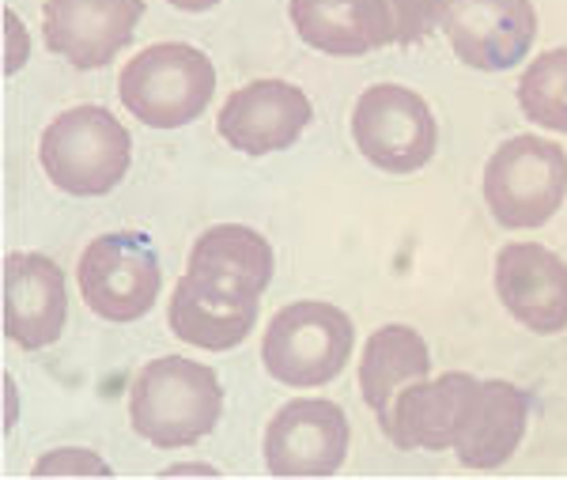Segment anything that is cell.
<instances>
[{"label": "cell", "mask_w": 567, "mask_h": 480, "mask_svg": "<svg viewBox=\"0 0 567 480\" xmlns=\"http://www.w3.org/2000/svg\"><path fill=\"white\" fill-rule=\"evenodd\" d=\"M167 4L182 8V12H208V8H216L219 0H167Z\"/></svg>", "instance_id": "cb8c5ba5"}, {"label": "cell", "mask_w": 567, "mask_h": 480, "mask_svg": "<svg viewBox=\"0 0 567 480\" xmlns=\"http://www.w3.org/2000/svg\"><path fill=\"white\" fill-rule=\"evenodd\" d=\"M65 273L45 254L4 257V334L12 345L39 353L65 329Z\"/></svg>", "instance_id": "5bb4252c"}, {"label": "cell", "mask_w": 567, "mask_h": 480, "mask_svg": "<svg viewBox=\"0 0 567 480\" xmlns=\"http://www.w3.org/2000/svg\"><path fill=\"white\" fill-rule=\"evenodd\" d=\"M484 201L511 231L548 224L567 201V152L534 133L511 136L484 167Z\"/></svg>", "instance_id": "5b68a950"}, {"label": "cell", "mask_w": 567, "mask_h": 480, "mask_svg": "<svg viewBox=\"0 0 567 480\" xmlns=\"http://www.w3.org/2000/svg\"><path fill=\"white\" fill-rule=\"evenodd\" d=\"M518 106L534 125L567 133V50H545L518 80Z\"/></svg>", "instance_id": "ffe728a7"}, {"label": "cell", "mask_w": 567, "mask_h": 480, "mask_svg": "<svg viewBox=\"0 0 567 480\" xmlns=\"http://www.w3.org/2000/svg\"><path fill=\"white\" fill-rule=\"evenodd\" d=\"M310 99L288 80H254L239 91H231L224 106H219L216 129L235 152L243 155H269L284 152L307 133Z\"/></svg>", "instance_id": "7c38bea8"}, {"label": "cell", "mask_w": 567, "mask_h": 480, "mask_svg": "<svg viewBox=\"0 0 567 480\" xmlns=\"http://www.w3.org/2000/svg\"><path fill=\"white\" fill-rule=\"evenodd\" d=\"M352 141L360 155L386 174H413L427 167L439 144L435 114L413 88L371 84L355 99Z\"/></svg>", "instance_id": "52a82bcc"}, {"label": "cell", "mask_w": 567, "mask_h": 480, "mask_svg": "<svg viewBox=\"0 0 567 480\" xmlns=\"http://www.w3.org/2000/svg\"><path fill=\"white\" fill-rule=\"evenodd\" d=\"M45 178L72 197H103L133 160L130 129L103 106H72L45 125L39 141Z\"/></svg>", "instance_id": "7a4b0ae2"}, {"label": "cell", "mask_w": 567, "mask_h": 480, "mask_svg": "<svg viewBox=\"0 0 567 480\" xmlns=\"http://www.w3.org/2000/svg\"><path fill=\"white\" fill-rule=\"evenodd\" d=\"M167 473H216L213 466H171Z\"/></svg>", "instance_id": "d4e9b609"}, {"label": "cell", "mask_w": 567, "mask_h": 480, "mask_svg": "<svg viewBox=\"0 0 567 480\" xmlns=\"http://www.w3.org/2000/svg\"><path fill=\"white\" fill-rule=\"evenodd\" d=\"M349 417L326 397H296L265 428V466L277 477H329L349 455Z\"/></svg>", "instance_id": "ba28073f"}, {"label": "cell", "mask_w": 567, "mask_h": 480, "mask_svg": "<svg viewBox=\"0 0 567 480\" xmlns=\"http://www.w3.org/2000/svg\"><path fill=\"white\" fill-rule=\"evenodd\" d=\"M4 20H8V42H12V45H8V64H4V69H8V76H12V72L27 61V31H20L16 12H8Z\"/></svg>", "instance_id": "603a6c76"}, {"label": "cell", "mask_w": 567, "mask_h": 480, "mask_svg": "<svg viewBox=\"0 0 567 480\" xmlns=\"http://www.w3.org/2000/svg\"><path fill=\"white\" fill-rule=\"evenodd\" d=\"M529 420V397L515 382L488 378L470 397L462 431L454 439V455L465 469H496L518 450Z\"/></svg>", "instance_id": "2e32d148"}, {"label": "cell", "mask_w": 567, "mask_h": 480, "mask_svg": "<svg viewBox=\"0 0 567 480\" xmlns=\"http://www.w3.org/2000/svg\"><path fill=\"white\" fill-rule=\"evenodd\" d=\"M167 321L175 329V337H182L186 345L208 348V353H227V348L243 345L250 337L254 321H258V307H227V303L205 299L186 280H178Z\"/></svg>", "instance_id": "d6986e66"}, {"label": "cell", "mask_w": 567, "mask_h": 480, "mask_svg": "<svg viewBox=\"0 0 567 480\" xmlns=\"http://www.w3.org/2000/svg\"><path fill=\"white\" fill-rule=\"evenodd\" d=\"M443 31L462 64L477 72L515 69L537 39L529 0H451Z\"/></svg>", "instance_id": "30bf717a"}, {"label": "cell", "mask_w": 567, "mask_h": 480, "mask_svg": "<svg viewBox=\"0 0 567 480\" xmlns=\"http://www.w3.org/2000/svg\"><path fill=\"white\" fill-rule=\"evenodd\" d=\"M427 375H432V353L413 326L374 329L360 356V394L379 417V428L390 420L393 401Z\"/></svg>", "instance_id": "ac0fdd59"}, {"label": "cell", "mask_w": 567, "mask_h": 480, "mask_svg": "<svg viewBox=\"0 0 567 480\" xmlns=\"http://www.w3.org/2000/svg\"><path fill=\"white\" fill-rule=\"evenodd\" d=\"M382 4H386L393 23V45H416L435 27H443L451 0H382Z\"/></svg>", "instance_id": "44dd1931"}, {"label": "cell", "mask_w": 567, "mask_h": 480, "mask_svg": "<svg viewBox=\"0 0 567 480\" xmlns=\"http://www.w3.org/2000/svg\"><path fill=\"white\" fill-rule=\"evenodd\" d=\"M34 473L45 477V473H110V466L103 458H95L91 450H80V447H65V450H53L45 455Z\"/></svg>", "instance_id": "7402d4cb"}, {"label": "cell", "mask_w": 567, "mask_h": 480, "mask_svg": "<svg viewBox=\"0 0 567 480\" xmlns=\"http://www.w3.org/2000/svg\"><path fill=\"white\" fill-rule=\"evenodd\" d=\"M496 295L518 326L542 337L567 329V262L548 246L507 243L496 254Z\"/></svg>", "instance_id": "4fadbf2b"}, {"label": "cell", "mask_w": 567, "mask_h": 480, "mask_svg": "<svg viewBox=\"0 0 567 480\" xmlns=\"http://www.w3.org/2000/svg\"><path fill=\"white\" fill-rule=\"evenodd\" d=\"M216 69L197 45L159 42L125 64L117 95L136 122L152 129H182L197 122L213 103Z\"/></svg>", "instance_id": "277c9868"}, {"label": "cell", "mask_w": 567, "mask_h": 480, "mask_svg": "<svg viewBox=\"0 0 567 480\" xmlns=\"http://www.w3.org/2000/svg\"><path fill=\"white\" fill-rule=\"evenodd\" d=\"M352 345L355 329L341 307L299 299L269 318L261 340V364L277 382L315 390V386L333 382L349 367Z\"/></svg>", "instance_id": "3957f363"}, {"label": "cell", "mask_w": 567, "mask_h": 480, "mask_svg": "<svg viewBox=\"0 0 567 480\" xmlns=\"http://www.w3.org/2000/svg\"><path fill=\"white\" fill-rule=\"evenodd\" d=\"M296 34L329 58H363L393 45V23L382 0H291Z\"/></svg>", "instance_id": "e0dca14e"}, {"label": "cell", "mask_w": 567, "mask_h": 480, "mask_svg": "<svg viewBox=\"0 0 567 480\" xmlns=\"http://www.w3.org/2000/svg\"><path fill=\"white\" fill-rule=\"evenodd\" d=\"M144 0H45L42 34L72 69H103L133 42Z\"/></svg>", "instance_id": "8fae6325"}, {"label": "cell", "mask_w": 567, "mask_h": 480, "mask_svg": "<svg viewBox=\"0 0 567 480\" xmlns=\"http://www.w3.org/2000/svg\"><path fill=\"white\" fill-rule=\"evenodd\" d=\"M80 295L99 318L136 321L159 299V254L141 231H110L80 254Z\"/></svg>", "instance_id": "8992f818"}, {"label": "cell", "mask_w": 567, "mask_h": 480, "mask_svg": "<svg viewBox=\"0 0 567 480\" xmlns=\"http://www.w3.org/2000/svg\"><path fill=\"white\" fill-rule=\"evenodd\" d=\"M473 390L477 378L465 371L420 378L393 401L382 431L398 450H454Z\"/></svg>", "instance_id": "9a60e30c"}, {"label": "cell", "mask_w": 567, "mask_h": 480, "mask_svg": "<svg viewBox=\"0 0 567 480\" xmlns=\"http://www.w3.org/2000/svg\"><path fill=\"white\" fill-rule=\"evenodd\" d=\"M224 412V386L213 367L186 356H159L141 367L130 390V420L159 450L194 447Z\"/></svg>", "instance_id": "6da1fadb"}, {"label": "cell", "mask_w": 567, "mask_h": 480, "mask_svg": "<svg viewBox=\"0 0 567 480\" xmlns=\"http://www.w3.org/2000/svg\"><path fill=\"white\" fill-rule=\"evenodd\" d=\"M182 280L227 307H258L272 280V246L254 227L216 224L194 243Z\"/></svg>", "instance_id": "9c48e42d"}]
</instances>
